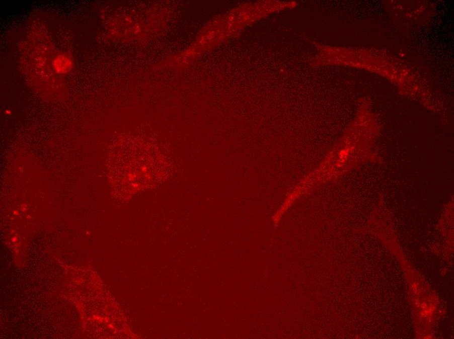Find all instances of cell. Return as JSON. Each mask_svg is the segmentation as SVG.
Returning a JSON list of instances; mask_svg holds the SVG:
<instances>
[{
    "instance_id": "6da1fadb",
    "label": "cell",
    "mask_w": 454,
    "mask_h": 339,
    "mask_svg": "<svg viewBox=\"0 0 454 339\" xmlns=\"http://www.w3.org/2000/svg\"><path fill=\"white\" fill-rule=\"evenodd\" d=\"M108 166L112 186L129 192L162 184L171 171L168 159L154 149L117 153Z\"/></svg>"
},
{
    "instance_id": "7a4b0ae2",
    "label": "cell",
    "mask_w": 454,
    "mask_h": 339,
    "mask_svg": "<svg viewBox=\"0 0 454 339\" xmlns=\"http://www.w3.org/2000/svg\"><path fill=\"white\" fill-rule=\"evenodd\" d=\"M52 66L57 73L66 74L72 69L73 63L69 56L59 54L53 60Z\"/></svg>"
},
{
    "instance_id": "3957f363",
    "label": "cell",
    "mask_w": 454,
    "mask_h": 339,
    "mask_svg": "<svg viewBox=\"0 0 454 339\" xmlns=\"http://www.w3.org/2000/svg\"><path fill=\"white\" fill-rule=\"evenodd\" d=\"M12 241H13V242H15V241H16V238L13 239H12Z\"/></svg>"
}]
</instances>
